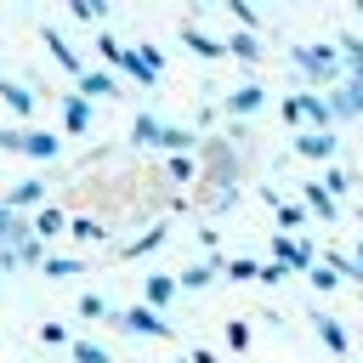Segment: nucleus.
Instances as JSON below:
<instances>
[{
  "mask_svg": "<svg viewBox=\"0 0 363 363\" xmlns=\"http://www.w3.org/2000/svg\"><path fill=\"white\" fill-rule=\"evenodd\" d=\"M289 278V267H278V261H261V278L255 284H284Z\"/></svg>",
  "mask_w": 363,
  "mask_h": 363,
  "instance_id": "obj_22",
  "label": "nucleus"
},
{
  "mask_svg": "<svg viewBox=\"0 0 363 363\" xmlns=\"http://www.w3.org/2000/svg\"><path fill=\"white\" fill-rule=\"evenodd\" d=\"M221 272H227V267H221V261L210 255V261H199V267H187V272H182V284H187V289H204V284H216Z\"/></svg>",
  "mask_w": 363,
  "mask_h": 363,
  "instance_id": "obj_13",
  "label": "nucleus"
},
{
  "mask_svg": "<svg viewBox=\"0 0 363 363\" xmlns=\"http://www.w3.org/2000/svg\"><path fill=\"white\" fill-rule=\"evenodd\" d=\"M323 96H329V113H335V125H346V119H363V74H352V68H346V79H340V85H329Z\"/></svg>",
  "mask_w": 363,
  "mask_h": 363,
  "instance_id": "obj_2",
  "label": "nucleus"
},
{
  "mask_svg": "<svg viewBox=\"0 0 363 363\" xmlns=\"http://www.w3.org/2000/svg\"><path fill=\"white\" fill-rule=\"evenodd\" d=\"M323 267H335L346 284H357V289H363V261H357L352 250H340V244H335V250H323Z\"/></svg>",
  "mask_w": 363,
  "mask_h": 363,
  "instance_id": "obj_8",
  "label": "nucleus"
},
{
  "mask_svg": "<svg viewBox=\"0 0 363 363\" xmlns=\"http://www.w3.org/2000/svg\"><path fill=\"white\" fill-rule=\"evenodd\" d=\"M306 284H312V289H318V295H335V289H340V272H335V267H323V261H318V267H312V272H306Z\"/></svg>",
  "mask_w": 363,
  "mask_h": 363,
  "instance_id": "obj_15",
  "label": "nucleus"
},
{
  "mask_svg": "<svg viewBox=\"0 0 363 363\" xmlns=\"http://www.w3.org/2000/svg\"><path fill=\"white\" fill-rule=\"evenodd\" d=\"M357 17H363V0H357Z\"/></svg>",
  "mask_w": 363,
  "mask_h": 363,
  "instance_id": "obj_29",
  "label": "nucleus"
},
{
  "mask_svg": "<svg viewBox=\"0 0 363 363\" xmlns=\"http://www.w3.org/2000/svg\"><path fill=\"white\" fill-rule=\"evenodd\" d=\"M272 261H278V267H289V272H312L323 255H318L306 238H289V233H278V238H272Z\"/></svg>",
  "mask_w": 363,
  "mask_h": 363,
  "instance_id": "obj_4",
  "label": "nucleus"
},
{
  "mask_svg": "<svg viewBox=\"0 0 363 363\" xmlns=\"http://www.w3.org/2000/svg\"><path fill=\"white\" fill-rule=\"evenodd\" d=\"M261 102H267V91H261L255 79H244V85H233V91H227V113H233V119L261 113Z\"/></svg>",
  "mask_w": 363,
  "mask_h": 363,
  "instance_id": "obj_7",
  "label": "nucleus"
},
{
  "mask_svg": "<svg viewBox=\"0 0 363 363\" xmlns=\"http://www.w3.org/2000/svg\"><path fill=\"white\" fill-rule=\"evenodd\" d=\"M227 278L233 284H250V278H261V261H250V255L244 261H227Z\"/></svg>",
  "mask_w": 363,
  "mask_h": 363,
  "instance_id": "obj_17",
  "label": "nucleus"
},
{
  "mask_svg": "<svg viewBox=\"0 0 363 363\" xmlns=\"http://www.w3.org/2000/svg\"><path fill=\"white\" fill-rule=\"evenodd\" d=\"M170 176H176V182H187V176H193V159H187V153H176V159H170Z\"/></svg>",
  "mask_w": 363,
  "mask_h": 363,
  "instance_id": "obj_24",
  "label": "nucleus"
},
{
  "mask_svg": "<svg viewBox=\"0 0 363 363\" xmlns=\"http://www.w3.org/2000/svg\"><path fill=\"white\" fill-rule=\"evenodd\" d=\"M130 130H136V142H159V130H164V125H159L153 113H136V125H130Z\"/></svg>",
  "mask_w": 363,
  "mask_h": 363,
  "instance_id": "obj_18",
  "label": "nucleus"
},
{
  "mask_svg": "<svg viewBox=\"0 0 363 363\" xmlns=\"http://www.w3.org/2000/svg\"><path fill=\"white\" fill-rule=\"evenodd\" d=\"M318 182H323V193H329V199H346V193L357 187V170H340V164H335V170H323Z\"/></svg>",
  "mask_w": 363,
  "mask_h": 363,
  "instance_id": "obj_12",
  "label": "nucleus"
},
{
  "mask_svg": "<svg viewBox=\"0 0 363 363\" xmlns=\"http://www.w3.org/2000/svg\"><path fill=\"white\" fill-rule=\"evenodd\" d=\"M301 204H306V216H318V227H335L340 221V199H329L323 182H301Z\"/></svg>",
  "mask_w": 363,
  "mask_h": 363,
  "instance_id": "obj_6",
  "label": "nucleus"
},
{
  "mask_svg": "<svg viewBox=\"0 0 363 363\" xmlns=\"http://www.w3.org/2000/svg\"><path fill=\"white\" fill-rule=\"evenodd\" d=\"M68 130H85V102H68Z\"/></svg>",
  "mask_w": 363,
  "mask_h": 363,
  "instance_id": "obj_26",
  "label": "nucleus"
},
{
  "mask_svg": "<svg viewBox=\"0 0 363 363\" xmlns=\"http://www.w3.org/2000/svg\"><path fill=\"white\" fill-rule=\"evenodd\" d=\"M272 216H278V233H289V238H301V227H312L306 204H289V199H284V204H278Z\"/></svg>",
  "mask_w": 363,
  "mask_h": 363,
  "instance_id": "obj_9",
  "label": "nucleus"
},
{
  "mask_svg": "<svg viewBox=\"0 0 363 363\" xmlns=\"http://www.w3.org/2000/svg\"><path fill=\"white\" fill-rule=\"evenodd\" d=\"M74 357H79V363H108V352H102V346H74Z\"/></svg>",
  "mask_w": 363,
  "mask_h": 363,
  "instance_id": "obj_25",
  "label": "nucleus"
},
{
  "mask_svg": "<svg viewBox=\"0 0 363 363\" xmlns=\"http://www.w3.org/2000/svg\"><path fill=\"white\" fill-rule=\"evenodd\" d=\"M227 51H233V57H238V62H261V40H255V34H250V28H238V34H233V40H227Z\"/></svg>",
  "mask_w": 363,
  "mask_h": 363,
  "instance_id": "obj_14",
  "label": "nucleus"
},
{
  "mask_svg": "<svg viewBox=\"0 0 363 363\" xmlns=\"http://www.w3.org/2000/svg\"><path fill=\"white\" fill-rule=\"evenodd\" d=\"M278 113L289 125H306V130H335V113H329V96L323 91H289L278 102Z\"/></svg>",
  "mask_w": 363,
  "mask_h": 363,
  "instance_id": "obj_1",
  "label": "nucleus"
},
{
  "mask_svg": "<svg viewBox=\"0 0 363 363\" xmlns=\"http://www.w3.org/2000/svg\"><path fill=\"white\" fill-rule=\"evenodd\" d=\"M170 295H176V278H147V301L153 306H164Z\"/></svg>",
  "mask_w": 363,
  "mask_h": 363,
  "instance_id": "obj_19",
  "label": "nucleus"
},
{
  "mask_svg": "<svg viewBox=\"0 0 363 363\" xmlns=\"http://www.w3.org/2000/svg\"><path fill=\"white\" fill-rule=\"evenodd\" d=\"M187 363H216V352H193V357H187Z\"/></svg>",
  "mask_w": 363,
  "mask_h": 363,
  "instance_id": "obj_27",
  "label": "nucleus"
},
{
  "mask_svg": "<svg viewBox=\"0 0 363 363\" xmlns=\"http://www.w3.org/2000/svg\"><path fill=\"white\" fill-rule=\"evenodd\" d=\"M182 40H187V51H193V57H204V62H210V57H221V51H227V45H221V40H210V34H199V28H193V23H187V28H182Z\"/></svg>",
  "mask_w": 363,
  "mask_h": 363,
  "instance_id": "obj_11",
  "label": "nucleus"
},
{
  "mask_svg": "<svg viewBox=\"0 0 363 363\" xmlns=\"http://www.w3.org/2000/svg\"><path fill=\"white\" fill-rule=\"evenodd\" d=\"M119 323H130L136 335H159V340L170 335V323H164V318H153V306H136V312H125Z\"/></svg>",
  "mask_w": 363,
  "mask_h": 363,
  "instance_id": "obj_10",
  "label": "nucleus"
},
{
  "mask_svg": "<svg viewBox=\"0 0 363 363\" xmlns=\"http://www.w3.org/2000/svg\"><path fill=\"white\" fill-rule=\"evenodd\" d=\"M295 153H301V159L329 164V159L340 153V136H335V130H295Z\"/></svg>",
  "mask_w": 363,
  "mask_h": 363,
  "instance_id": "obj_5",
  "label": "nucleus"
},
{
  "mask_svg": "<svg viewBox=\"0 0 363 363\" xmlns=\"http://www.w3.org/2000/svg\"><path fill=\"white\" fill-rule=\"evenodd\" d=\"M85 96H113V79L108 74H85Z\"/></svg>",
  "mask_w": 363,
  "mask_h": 363,
  "instance_id": "obj_21",
  "label": "nucleus"
},
{
  "mask_svg": "<svg viewBox=\"0 0 363 363\" xmlns=\"http://www.w3.org/2000/svg\"><path fill=\"white\" fill-rule=\"evenodd\" d=\"M233 17H238V23H244V28H250V34H255V28H261V17H255V11H250V6H244V0H233Z\"/></svg>",
  "mask_w": 363,
  "mask_h": 363,
  "instance_id": "obj_23",
  "label": "nucleus"
},
{
  "mask_svg": "<svg viewBox=\"0 0 363 363\" xmlns=\"http://www.w3.org/2000/svg\"><path fill=\"white\" fill-rule=\"evenodd\" d=\"M306 323H312V335H318V346H323L329 357H346V352H352V335H346V323H340V318H329L323 306H306Z\"/></svg>",
  "mask_w": 363,
  "mask_h": 363,
  "instance_id": "obj_3",
  "label": "nucleus"
},
{
  "mask_svg": "<svg viewBox=\"0 0 363 363\" xmlns=\"http://www.w3.org/2000/svg\"><path fill=\"white\" fill-rule=\"evenodd\" d=\"M352 255H357V261H363V238H357V244H352Z\"/></svg>",
  "mask_w": 363,
  "mask_h": 363,
  "instance_id": "obj_28",
  "label": "nucleus"
},
{
  "mask_svg": "<svg viewBox=\"0 0 363 363\" xmlns=\"http://www.w3.org/2000/svg\"><path fill=\"white\" fill-rule=\"evenodd\" d=\"M227 346H233V352H244V346H250V323H244V318H233V323H227Z\"/></svg>",
  "mask_w": 363,
  "mask_h": 363,
  "instance_id": "obj_20",
  "label": "nucleus"
},
{
  "mask_svg": "<svg viewBox=\"0 0 363 363\" xmlns=\"http://www.w3.org/2000/svg\"><path fill=\"white\" fill-rule=\"evenodd\" d=\"M340 62L352 74H363V34H340Z\"/></svg>",
  "mask_w": 363,
  "mask_h": 363,
  "instance_id": "obj_16",
  "label": "nucleus"
}]
</instances>
